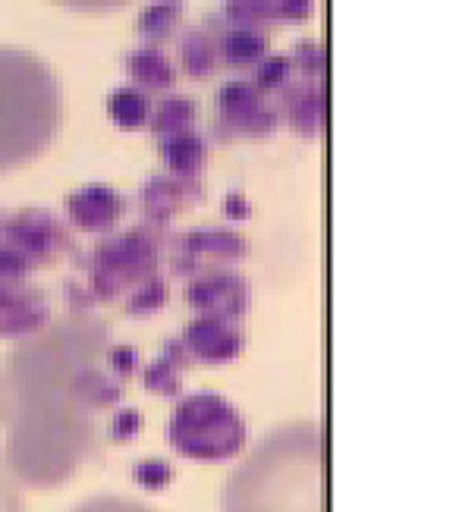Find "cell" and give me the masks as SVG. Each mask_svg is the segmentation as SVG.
Here are the masks:
<instances>
[{"mask_svg": "<svg viewBox=\"0 0 459 512\" xmlns=\"http://www.w3.org/2000/svg\"><path fill=\"white\" fill-rule=\"evenodd\" d=\"M221 512H327V428L299 418L255 440L221 487Z\"/></svg>", "mask_w": 459, "mask_h": 512, "instance_id": "6da1fadb", "label": "cell"}, {"mask_svg": "<svg viewBox=\"0 0 459 512\" xmlns=\"http://www.w3.org/2000/svg\"><path fill=\"white\" fill-rule=\"evenodd\" d=\"M0 437V462L23 491H57L70 484L101 447L98 415L67 393L16 399Z\"/></svg>", "mask_w": 459, "mask_h": 512, "instance_id": "7a4b0ae2", "label": "cell"}, {"mask_svg": "<svg viewBox=\"0 0 459 512\" xmlns=\"http://www.w3.org/2000/svg\"><path fill=\"white\" fill-rule=\"evenodd\" d=\"M107 349V324L89 308H73L16 340L4 359V371L16 399L67 393L82 371L107 359Z\"/></svg>", "mask_w": 459, "mask_h": 512, "instance_id": "3957f363", "label": "cell"}, {"mask_svg": "<svg viewBox=\"0 0 459 512\" xmlns=\"http://www.w3.org/2000/svg\"><path fill=\"white\" fill-rule=\"evenodd\" d=\"M60 85L51 66L13 44H0V173L48 151L60 129Z\"/></svg>", "mask_w": 459, "mask_h": 512, "instance_id": "277c9868", "label": "cell"}, {"mask_svg": "<svg viewBox=\"0 0 459 512\" xmlns=\"http://www.w3.org/2000/svg\"><path fill=\"white\" fill-rule=\"evenodd\" d=\"M167 440L177 456L214 465L246 453L249 425L227 396L202 390L177 399L167 421Z\"/></svg>", "mask_w": 459, "mask_h": 512, "instance_id": "5b68a950", "label": "cell"}, {"mask_svg": "<svg viewBox=\"0 0 459 512\" xmlns=\"http://www.w3.org/2000/svg\"><path fill=\"white\" fill-rule=\"evenodd\" d=\"M161 249H164V227L155 224L107 236L89 261V286L95 299L101 302L123 299L139 283L155 277L161 264Z\"/></svg>", "mask_w": 459, "mask_h": 512, "instance_id": "8992f818", "label": "cell"}, {"mask_svg": "<svg viewBox=\"0 0 459 512\" xmlns=\"http://www.w3.org/2000/svg\"><path fill=\"white\" fill-rule=\"evenodd\" d=\"M0 242H7L13 252L23 255L32 271L35 267L54 264L60 255H67L73 249V236L63 227V220H57L45 208H26L13 217H7L0 224Z\"/></svg>", "mask_w": 459, "mask_h": 512, "instance_id": "52a82bcc", "label": "cell"}, {"mask_svg": "<svg viewBox=\"0 0 459 512\" xmlns=\"http://www.w3.org/2000/svg\"><path fill=\"white\" fill-rule=\"evenodd\" d=\"M246 255H249V246L236 230H230V227H195L173 242L170 267H173V274L189 280L192 274L205 271V267L236 264Z\"/></svg>", "mask_w": 459, "mask_h": 512, "instance_id": "ba28073f", "label": "cell"}, {"mask_svg": "<svg viewBox=\"0 0 459 512\" xmlns=\"http://www.w3.org/2000/svg\"><path fill=\"white\" fill-rule=\"evenodd\" d=\"M249 302V280L233 271V264L205 267V271L192 274L186 283V305L195 308V315L246 318Z\"/></svg>", "mask_w": 459, "mask_h": 512, "instance_id": "9c48e42d", "label": "cell"}, {"mask_svg": "<svg viewBox=\"0 0 459 512\" xmlns=\"http://www.w3.org/2000/svg\"><path fill=\"white\" fill-rule=\"evenodd\" d=\"M280 117L252 82H227L217 95V129L233 139H268Z\"/></svg>", "mask_w": 459, "mask_h": 512, "instance_id": "30bf717a", "label": "cell"}, {"mask_svg": "<svg viewBox=\"0 0 459 512\" xmlns=\"http://www.w3.org/2000/svg\"><path fill=\"white\" fill-rule=\"evenodd\" d=\"M192 365H230L246 349V327L243 318L224 315H195L180 337Z\"/></svg>", "mask_w": 459, "mask_h": 512, "instance_id": "8fae6325", "label": "cell"}, {"mask_svg": "<svg viewBox=\"0 0 459 512\" xmlns=\"http://www.w3.org/2000/svg\"><path fill=\"white\" fill-rule=\"evenodd\" d=\"M51 321L48 296L29 280L0 277V340H23Z\"/></svg>", "mask_w": 459, "mask_h": 512, "instance_id": "7c38bea8", "label": "cell"}, {"mask_svg": "<svg viewBox=\"0 0 459 512\" xmlns=\"http://www.w3.org/2000/svg\"><path fill=\"white\" fill-rule=\"evenodd\" d=\"M277 117L287 120L302 139H318L327 129V88L324 82H290L280 92Z\"/></svg>", "mask_w": 459, "mask_h": 512, "instance_id": "4fadbf2b", "label": "cell"}, {"mask_svg": "<svg viewBox=\"0 0 459 512\" xmlns=\"http://www.w3.org/2000/svg\"><path fill=\"white\" fill-rule=\"evenodd\" d=\"M123 214V195L107 186H82L67 198V217L82 233H111L123 220Z\"/></svg>", "mask_w": 459, "mask_h": 512, "instance_id": "5bb4252c", "label": "cell"}, {"mask_svg": "<svg viewBox=\"0 0 459 512\" xmlns=\"http://www.w3.org/2000/svg\"><path fill=\"white\" fill-rule=\"evenodd\" d=\"M202 198V183L199 180H186V176H173V173H155L142 189V208L148 224L164 227L183 208L195 205Z\"/></svg>", "mask_w": 459, "mask_h": 512, "instance_id": "9a60e30c", "label": "cell"}, {"mask_svg": "<svg viewBox=\"0 0 459 512\" xmlns=\"http://www.w3.org/2000/svg\"><path fill=\"white\" fill-rule=\"evenodd\" d=\"M208 26H189L180 38V66L195 76V79H205L214 76L217 66H221V51H217V29L224 26V19H208Z\"/></svg>", "mask_w": 459, "mask_h": 512, "instance_id": "2e32d148", "label": "cell"}, {"mask_svg": "<svg viewBox=\"0 0 459 512\" xmlns=\"http://www.w3.org/2000/svg\"><path fill=\"white\" fill-rule=\"evenodd\" d=\"M126 76L133 79L142 92H167V88H173V82H177V70H173L170 57L158 44H145V48L129 51Z\"/></svg>", "mask_w": 459, "mask_h": 512, "instance_id": "e0dca14e", "label": "cell"}, {"mask_svg": "<svg viewBox=\"0 0 459 512\" xmlns=\"http://www.w3.org/2000/svg\"><path fill=\"white\" fill-rule=\"evenodd\" d=\"M161 158L167 164V173L173 176H186V180H199V173L208 164V148L205 139L192 132H180V136H170L161 142Z\"/></svg>", "mask_w": 459, "mask_h": 512, "instance_id": "ac0fdd59", "label": "cell"}, {"mask_svg": "<svg viewBox=\"0 0 459 512\" xmlns=\"http://www.w3.org/2000/svg\"><path fill=\"white\" fill-rule=\"evenodd\" d=\"M217 51H221V60L233 66V70H249V66L268 57V32L227 26L217 32Z\"/></svg>", "mask_w": 459, "mask_h": 512, "instance_id": "d6986e66", "label": "cell"}, {"mask_svg": "<svg viewBox=\"0 0 459 512\" xmlns=\"http://www.w3.org/2000/svg\"><path fill=\"white\" fill-rule=\"evenodd\" d=\"M189 355L183 349L180 340H170L161 355L155 362H148L145 365V387L151 393H158V396H173V393H180V384H183V371L189 368Z\"/></svg>", "mask_w": 459, "mask_h": 512, "instance_id": "ffe728a7", "label": "cell"}, {"mask_svg": "<svg viewBox=\"0 0 459 512\" xmlns=\"http://www.w3.org/2000/svg\"><path fill=\"white\" fill-rule=\"evenodd\" d=\"M195 120H199V107H195L192 98H183V95L164 98L161 104L151 107V117H148L151 132H155L158 142H164L170 136H180V132H192Z\"/></svg>", "mask_w": 459, "mask_h": 512, "instance_id": "44dd1931", "label": "cell"}, {"mask_svg": "<svg viewBox=\"0 0 459 512\" xmlns=\"http://www.w3.org/2000/svg\"><path fill=\"white\" fill-rule=\"evenodd\" d=\"M151 98L148 92L136 85H123V88H114L111 95H107V117H111L117 126L123 129H139L148 123L151 117Z\"/></svg>", "mask_w": 459, "mask_h": 512, "instance_id": "7402d4cb", "label": "cell"}, {"mask_svg": "<svg viewBox=\"0 0 459 512\" xmlns=\"http://www.w3.org/2000/svg\"><path fill=\"white\" fill-rule=\"evenodd\" d=\"M180 22H183V0H155V4H148L139 13L136 29L148 44H161L180 29Z\"/></svg>", "mask_w": 459, "mask_h": 512, "instance_id": "603a6c76", "label": "cell"}, {"mask_svg": "<svg viewBox=\"0 0 459 512\" xmlns=\"http://www.w3.org/2000/svg\"><path fill=\"white\" fill-rule=\"evenodd\" d=\"M224 26L271 32L277 26L274 0H227L224 4Z\"/></svg>", "mask_w": 459, "mask_h": 512, "instance_id": "cb8c5ba5", "label": "cell"}, {"mask_svg": "<svg viewBox=\"0 0 459 512\" xmlns=\"http://www.w3.org/2000/svg\"><path fill=\"white\" fill-rule=\"evenodd\" d=\"M126 315L129 318H151L155 311H161L170 299V286L161 274L148 277L145 283H139L133 293H126Z\"/></svg>", "mask_w": 459, "mask_h": 512, "instance_id": "d4e9b609", "label": "cell"}, {"mask_svg": "<svg viewBox=\"0 0 459 512\" xmlns=\"http://www.w3.org/2000/svg\"><path fill=\"white\" fill-rule=\"evenodd\" d=\"M293 60L287 54H268L261 63H255V79L252 85L258 88L261 95L268 92H283L293 82Z\"/></svg>", "mask_w": 459, "mask_h": 512, "instance_id": "484cf974", "label": "cell"}, {"mask_svg": "<svg viewBox=\"0 0 459 512\" xmlns=\"http://www.w3.org/2000/svg\"><path fill=\"white\" fill-rule=\"evenodd\" d=\"M290 60H293V70L305 82H324V76H327V48L321 41H299Z\"/></svg>", "mask_w": 459, "mask_h": 512, "instance_id": "4316f807", "label": "cell"}, {"mask_svg": "<svg viewBox=\"0 0 459 512\" xmlns=\"http://www.w3.org/2000/svg\"><path fill=\"white\" fill-rule=\"evenodd\" d=\"M70 512H158L139 497H123V494H95L79 500Z\"/></svg>", "mask_w": 459, "mask_h": 512, "instance_id": "83f0119b", "label": "cell"}, {"mask_svg": "<svg viewBox=\"0 0 459 512\" xmlns=\"http://www.w3.org/2000/svg\"><path fill=\"white\" fill-rule=\"evenodd\" d=\"M0 512H26V491L13 481L4 462H0Z\"/></svg>", "mask_w": 459, "mask_h": 512, "instance_id": "f1b7e54d", "label": "cell"}, {"mask_svg": "<svg viewBox=\"0 0 459 512\" xmlns=\"http://www.w3.org/2000/svg\"><path fill=\"white\" fill-rule=\"evenodd\" d=\"M312 7H315V0H274L277 22H290V26L309 19L312 16Z\"/></svg>", "mask_w": 459, "mask_h": 512, "instance_id": "f546056e", "label": "cell"}, {"mask_svg": "<svg viewBox=\"0 0 459 512\" xmlns=\"http://www.w3.org/2000/svg\"><path fill=\"white\" fill-rule=\"evenodd\" d=\"M54 4L76 10V13H111V10L133 4V0H54Z\"/></svg>", "mask_w": 459, "mask_h": 512, "instance_id": "4dcf8cb0", "label": "cell"}, {"mask_svg": "<svg viewBox=\"0 0 459 512\" xmlns=\"http://www.w3.org/2000/svg\"><path fill=\"white\" fill-rule=\"evenodd\" d=\"M142 428V415L129 412V409H117V415L111 418V434H117V440L133 437Z\"/></svg>", "mask_w": 459, "mask_h": 512, "instance_id": "1f68e13d", "label": "cell"}, {"mask_svg": "<svg viewBox=\"0 0 459 512\" xmlns=\"http://www.w3.org/2000/svg\"><path fill=\"white\" fill-rule=\"evenodd\" d=\"M13 406H16V396H13V390H10V381H7L4 362H0V428H4L7 421H10Z\"/></svg>", "mask_w": 459, "mask_h": 512, "instance_id": "d6a6232c", "label": "cell"}, {"mask_svg": "<svg viewBox=\"0 0 459 512\" xmlns=\"http://www.w3.org/2000/svg\"><path fill=\"white\" fill-rule=\"evenodd\" d=\"M0 224H4V220H0Z\"/></svg>", "mask_w": 459, "mask_h": 512, "instance_id": "836d02e7", "label": "cell"}]
</instances>
